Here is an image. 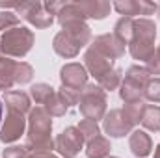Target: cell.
I'll return each mask as SVG.
<instances>
[{
	"mask_svg": "<svg viewBox=\"0 0 160 158\" xmlns=\"http://www.w3.org/2000/svg\"><path fill=\"white\" fill-rule=\"evenodd\" d=\"M155 39H157V24L155 21L147 19V17H140L134 19V32H132V39L127 45L128 52L134 60L138 62H149L155 54Z\"/></svg>",
	"mask_w": 160,
	"mask_h": 158,
	"instance_id": "obj_1",
	"label": "cell"
},
{
	"mask_svg": "<svg viewBox=\"0 0 160 158\" xmlns=\"http://www.w3.org/2000/svg\"><path fill=\"white\" fill-rule=\"evenodd\" d=\"M34 32L26 26H17L2 34L0 37V52L2 56L11 58H24L34 47Z\"/></svg>",
	"mask_w": 160,
	"mask_h": 158,
	"instance_id": "obj_2",
	"label": "cell"
},
{
	"mask_svg": "<svg viewBox=\"0 0 160 158\" xmlns=\"http://www.w3.org/2000/svg\"><path fill=\"white\" fill-rule=\"evenodd\" d=\"M78 106L84 119H91L99 123L106 116V91L99 84H88L82 89Z\"/></svg>",
	"mask_w": 160,
	"mask_h": 158,
	"instance_id": "obj_3",
	"label": "cell"
},
{
	"mask_svg": "<svg viewBox=\"0 0 160 158\" xmlns=\"http://www.w3.org/2000/svg\"><path fill=\"white\" fill-rule=\"evenodd\" d=\"M28 128H26V141H39L50 138L52 132V117L47 114L43 106H36L28 114Z\"/></svg>",
	"mask_w": 160,
	"mask_h": 158,
	"instance_id": "obj_4",
	"label": "cell"
},
{
	"mask_svg": "<svg viewBox=\"0 0 160 158\" xmlns=\"http://www.w3.org/2000/svg\"><path fill=\"white\" fill-rule=\"evenodd\" d=\"M17 15H21L26 22H30L36 28H48L54 22V15L47 11L45 4L41 2H21L17 4Z\"/></svg>",
	"mask_w": 160,
	"mask_h": 158,
	"instance_id": "obj_5",
	"label": "cell"
},
{
	"mask_svg": "<svg viewBox=\"0 0 160 158\" xmlns=\"http://www.w3.org/2000/svg\"><path fill=\"white\" fill-rule=\"evenodd\" d=\"M56 151L60 158H77L84 147V138L77 126H67L56 136Z\"/></svg>",
	"mask_w": 160,
	"mask_h": 158,
	"instance_id": "obj_6",
	"label": "cell"
},
{
	"mask_svg": "<svg viewBox=\"0 0 160 158\" xmlns=\"http://www.w3.org/2000/svg\"><path fill=\"white\" fill-rule=\"evenodd\" d=\"M132 128H134V125L125 117L121 108H114V110L106 112V116L102 119V130L110 138H125L127 134L132 132Z\"/></svg>",
	"mask_w": 160,
	"mask_h": 158,
	"instance_id": "obj_7",
	"label": "cell"
},
{
	"mask_svg": "<svg viewBox=\"0 0 160 158\" xmlns=\"http://www.w3.org/2000/svg\"><path fill=\"white\" fill-rule=\"evenodd\" d=\"M26 128H28V121L24 119V116L8 112V116L2 121V126H0V141L2 143H15L26 132Z\"/></svg>",
	"mask_w": 160,
	"mask_h": 158,
	"instance_id": "obj_8",
	"label": "cell"
},
{
	"mask_svg": "<svg viewBox=\"0 0 160 158\" xmlns=\"http://www.w3.org/2000/svg\"><path fill=\"white\" fill-rule=\"evenodd\" d=\"M84 67H86L88 75H91L95 80H99L114 69V60H110L104 54L88 47V50L84 52Z\"/></svg>",
	"mask_w": 160,
	"mask_h": 158,
	"instance_id": "obj_9",
	"label": "cell"
},
{
	"mask_svg": "<svg viewBox=\"0 0 160 158\" xmlns=\"http://www.w3.org/2000/svg\"><path fill=\"white\" fill-rule=\"evenodd\" d=\"M88 71L82 63H65L62 69H60V80H62V86L65 87H73V89H84L88 86Z\"/></svg>",
	"mask_w": 160,
	"mask_h": 158,
	"instance_id": "obj_10",
	"label": "cell"
},
{
	"mask_svg": "<svg viewBox=\"0 0 160 158\" xmlns=\"http://www.w3.org/2000/svg\"><path fill=\"white\" fill-rule=\"evenodd\" d=\"M89 47H91L93 50H97V52L104 54L106 58L114 60V62L125 54V48H127V45H125V43H121L114 34H102V36H97L95 39L91 41V45H89Z\"/></svg>",
	"mask_w": 160,
	"mask_h": 158,
	"instance_id": "obj_11",
	"label": "cell"
},
{
	"mask_svg": "<svg viewBox=\"0 0 160 158\" xmlns=\"http://www.w3.org/2000/svg\"><path fill=\"white\" fill-rule=\"evenodd\" d=\"M112 7L121 17H130V19H134L136 15H153L157 11V4L147 0H118L112 4Z\"/></svg>",
	"mask_w": 160,
	"mask_h": 158,
	"instance_id": "obj_12",
	"label": "cell"
},
{
	"mask_svg": "<svg viewBox=\"0 0 160 158\" xmlns=\"http://www.w3.org/2000/svg\"><path fill=\"white\" fill-rule=\"evenodd\" d=\"M128 149L136 158H147L153 153V140L145 130H132L128 138Z\"/></svg>",
	"mask_w": 160,
	"mask_h": 158,
	"instance_id": "obj_13",
	"label": "cell"
},
{
	"mask_svg": "<svg viewBox=\"0 0 160 158\" xmlns=\"http://www.w3.org/2000/svg\"><path fill=\"white\" fill-rule=\"evenodd\" d=\"M77 4L86 19H95V21L106 19L112 9V4L106 0H77Z\"/></svg>",
	"mask_w": 160,
	"mask_h": 158,
	"instance_id": "obj_14",
	"label": "cell"
},
{
	"mask_svg": "<svg viewBox=\"0 0 160 158\" xmlns=\"http://www.w3.org/2000/svg\"><path fill=\"white\" fill-rule=\"evenodd\" d=\"M4 104H6L8 112H11V114L24 116V114H30V110H32L30 97L24 91H6L4 93Z\"/></svg>",
	"mask_w": 160,
	"mask_h": 158,
	"instance_id": "obj_15",
	"label": "cell"
},
{
	"mask_svg": "<svg viewBox=\"0 0 160 158\" xmlns=\"http://www.w3.org/2000/svg\"><path fill=\"white\" fill-rule=\"evenodd\" d=\"M52 48H54V52L58 54V56H62V58H65V60H69V58H77L80 52V47L77 41H73L65 32H58L56 36H54V39H52Z\"/></svg>",
	"mask_w": 160,
	"mask_h": 158,
	"instance_id": "obj_16",
	"label": "cell"
},
{
	"mask_svg": "<svg viewBox=\"0 0 160 158\" xmlns=\"http://www.w3.org/2000/svg\"><path fill=\"white\" fill-rule=\"evenodd\" d=\"M62 32H65L73 41H77L80 47H86L91 41V28L88 26L86 21H73L62 24Z\"/></svg>",
	"mask_w": 160,
	"mask_h": 158,
	"instance_id": "obj_17",
	"label": "cell"
},
{
	"mask_svg": "<svg viewBox=\"0 0 160 158\" xmlns=\"http://www.w3.org/2000/svg\"><path fill=\"white\" fill-rule=\"evenodd\" d=\"M15 65L17 62L0 54V89H4V93L9 91L15 84Z\"/></svg>",
	"mask_w": 160,
	"mask_h": 158,
	"instance_id": "obj_18",
	"label": "cell"
},
{
	"mask_svg": "<svg viewBox=\"0 0 160 158\" xmlns=\"http://www.w3.org/2000/svg\"><path fill=\"white\" fill-rule=\"evenodd\" d=\"M112 151L110 140L104 136H97L95 140L86 143V156L88 158H108Z\"/></svg>",
	"mask_w": 160,
	"mask_h": 158,
	"instance_id": "obj_19",
	"label": "cell"
},
{
	"mask_svg": "<svg viewBox=\"0 0 160 158\" xmlns=\"http://www.w3.org/2000/svg\"><path fill=\"white\" fill-rule=\"evenodd\" d=\"M56 19L60 22V26L65 24V22H73V21H86V17L80 11L77 2H63L62 7H60V11L56 13Z\"/></svg>",
	"mask_w": 160,
	"mask_h": 158,
	"instance_id": "obj_20",
	"label": "cell"
},
{
	"mask_svg": "<svg viewBox=\"0 0 160 158\" xmlns=\"http://www.w3.org/2000/svg\"><path fill=\"white\" fill-rule=\"evenodd\" d=\"M151 78H153V77H151V75L147 73V69L142 67V65H130V67L127 69L125 77H123V80H127V82H130V84H134V86H138V87H142V89L147 87V84H149Z\"/></svg>",
	"mask_w": 160,
	"mask_h": 158,
	"instance_id": "obj_21",
	"label": "cell"
},
{
	"mask_svg": "<svg viewBox=\"0 0 160 158\" xmlns=\"http://www.w3.org/2000/svg\"><path fill=\"white\" fill-rule=\"evenodd\" d=\"M142 126L149 132H158L160 130V106L155 104H145L143 116H142Z\"/></svg>",
	"mask_w": 160,
	"mask_h": 158,
	"instance_id": "obj_22",
	"label": "cell"
},
{
	"mask_svg": "<svg viewBox=\"0 0 160 158\" xmlns=\"http://www.w3.org/2000/svg\"><path fill=\"white\" fill-rule=\"evenodd\" d=\"M119 97L123 102H142L143 97H145V89L127 82V80H121L119 86Z\"/></svg>",
	"mask_w": 160,
	"mask_h": 158,
	"instance_id": "obj_23",
	"label": "cell"
},
{
	"mask_svg": "<svg viewBox=\"0 0 160 158\" xmlns=\"http://www.w3.org/2000/svg\"><path fill=\"white\" fill-rule=\"evenodd\" d=\"M132 32H134V19H130V17H119L118 22H116V26H114V36L121 43L128 45L130 39H132Z\"/></svg>",
	"mask_w": 160,
	"mask_h": 158,
	"instance_id": "obj_24",
	"label": "cell"
},
{
	"mask_svg": "<svg viewBox=\"0 0 160 158\" xmlns=\"http://www.w3.org/2000/svg\"><path fill=\"white\" fill-rule=\"evenodd\" d=\"M54 95H56L54 87L50 84H47V82H38V84H34L30 87V97L36 101V104H43L45 106L50 101V97H54Z\"/></svg>",
	"mask_w": 160,
	"mask_h": 158,
	"instance_id": "obj_25",
	"label": "cell"
},
{
	"mask_svg": "<svg viewBox=\"0 0 160 158\" xmlns=\"http://www.w3.org/2000/svg\"><path fill=\"white\" fill-rule=\"evenodd\" d=\"M24 149L28 151V155H45V153L56 151V141L52 136L47 140H39V141H26Z\"/></svg>",
	"mask_w": 160,
	"mask_h": 158,
	"instance_id": "obj_26",
	"label": "cell"
},
{
	"mask_svg": "<svg viewBox=\"0 0 160 158\" xmlns=\"http://www.w3.org/2000/svg\"><path fill=\"white\" fill-rule=\"evenodd\" d=\"M125 117L128 119L134 126L142 121V116H143V110H145V102H125V106L121 108Z\"/></svg>",
	"mask_w": 160,
	"mask_h": 158,
	"instance_id": "obj_27",
	"label": "cell"
},
{
	"mask_svg": "<svg viewBox=\"0 0 160 158\" xmlns=\"http://www.w3.org/2000/svg\"><path fill=\"white\" fill-rule=\"evenodd\" d=\"M121 80H123V73H121L119 69H112L110 73H106L102 78L97 80V84L104 89V91H114V89H118L121 86Z\"/></svg>",
	"mask_w": 160,
	"mask_h": 158,
	"instance_id": "obj_28",
	"label": "cell"
},
{
	"mask_svg": "<svg viewBox=\"0 0 160 158\" xmlns=\"http://www.w3.org/2000/svg\"><path fill=\"white\" fill-rule=\"evenodd\" d=\"M77 128L80 130L84 141H91V140H95L97 136H101V126H99V123H97V121H91V119H82Z\"/></svg>",
	"mask_w": 160,
	"mask_h": 158,
	"instance_id": "obj_29",
	"label": "cell"
},
{
	"mask_svg": "<svg viewBox=\"0 0 160 158\" xmlns=\"http://www.w3.org/2000/svg\"><path fill=\"white\" fill-rule=\"evenodd\" d=\"M43 108L47 110V114H48L50 117H62V116H65V112L69 110V106L60 99L58 91H56V95H54V97H50V101H48Z\"/></svg>",
	"mask_w": 160,
	"mask_h": 158,
	"instance_id": "obj_30",
	"label": "cell"
},
{
	"mask_svg": "<svg viewBox=\"0 0 160 158\" xmlns=\"http://www.w3.org/2000/svg\"><path fill=\"white\" fill-rule=\"evenodd\" d=\"M32 78H34L32 65L26 63V62H17V65H15V84L24 86V84H30Z\"/></svg>",
	"mask_w": 160,
	"mask_h": 158,
	"instance_id": "obj_31",
	"label": "cell"
},
{
	"mask_svg": "<svg viewBox=\"0 0 160 158\" xmlns=\"http://www.w3.org/2000/svg\"><path fill=\"white\" fill-rule=\"evenodd\" d=\"M58 95H60V99H62L67 106H77V104L80 102L82 91H80V89H73V87H65V86H62V87L58 89Z\"/></svg>",
	"mask_w": 160,
	"mask_h": 158,
	"instance_id": "obj_32",
	"label": "cell"
},
{
	"mask_svg": "<svg viewBox=\"0 0 160 158\" xmlns=\"http://www.w3.org/2000/svg\"><path fill=\"white\" fill-rule=\"evenodd\" d=\"M19 15L13 13V11H0V32H8L11 28H17L19 26Z\"/></svg>",
	"mask_w": 160,
	"mask_h": 158,
	"instance_id": "obj_33",
	"label": "cell"
},
{
	"mask_svg": "<svg viewBox=\"0 0 160 158\" xmlns=\"http://www.w3.org/2000/svg\"><path fill=\"white\" fill-rule=\"evenodd\" d=\"M149 102H160V78H151L145 87V97Z\"/></svg>",
	"mask_w": 160,
	"mask_h": 158,
	"instance_id": "obj_34",
	"label": "cell"
},
{
	"mask_svg": "<svg viewBox=\"0 0 160 158\" xmlns=\"http://www.w3.org/2000/svg\"><path fill=\"white\" fill-rule=\"evenodd\" d=\"M145 69H147V73H149L151 77L160 78V45H158V48L155 50L153 58H151V60L145 63Z\"/></svg>",
	"mask_w": 160,
	"mask_h": 158,
	"instance_id": "obj_35",
	"label": "cell"
},
{
	"mask_svg": "<svg viewBox=\"0 0 160 158\" xmlns=\"http://www.w3.org/2000/svg\"><path fill=\"white\" fill-rule=\"evenodd\" d=\"M2 158H28V151L24 149V145H11L2 151Z\"/></svg>",
	"mask_w": 160,
	"mask_h": 158,
	"instance_id": "obj_36",
	"label": "cell"
},
{
	"mask_svg": "<svg viewBox=\"0 0 160 158\" xmlns=\"http://www.w3.org/2000/svg\"><path fill=\"white\" fill-rule=\"evenodd\" d=\"M28 158H60L52 153H45V155H28Z\"/></svg>",
	"mask_w": 160,
	"mask_h": 158,
	"instance_id": "obj_37",
	"label": "cell"
},
{
	"mask_svg": "<svg viewBox=\"0 0 160 158\" xmlns=\"http://www.w3.org/2000/svg\"><path fill=\"white\" fill-rule=\"evenodd\" d=\"M155 158H160V143L157 145V149H155Z\"/></svg>",
	"mask_w": 160,
	"mask_h": 158,
	"instance_id": "obj_38",
	"label": "cell"
},
{
	"mask_svg": "<svg viewBox=\"0 0 160 158\" xmlns=\"http://www.w3.org/2000/svg\"><path fill=\"white\" fill-rule=\"evenodd\" d=\"M2 110H4V104H2V101H0V126H2Z\"/></svg>",
	"mask_w": 160,
	"mask_h": 158,
	"instance_id": "obj_39",
	"label": "cell"
},
{
	"mask_svg": "<svg viewBox=\"0 0 160 158\" xmlns=\"http://www.w3.org/2000/svg\"><path fill=\"white\" fill-rule=\"evenodd\" d=\"M157 13H158V19H160V4L157 6Z\"/></svg>",
	"mask_w": 160,
	"mask_h": 158,
	"instance_id": "obj_40",
	"label": "cell"
},
{
	"mask_svg": "<svg viewBox=\"0 0 160 158\" xmlns=\"http://www.w3.org/2000/svg\"><path fill=\"white\" fill-rule=\"evenodd\" d=\"M108 158H119V156H108Z\"/></svg>",
	"mask_w": 160,
	"mask_h": 158,
	"instance_id": "obj_41",
	"label": "cell"
}]
</instances>
